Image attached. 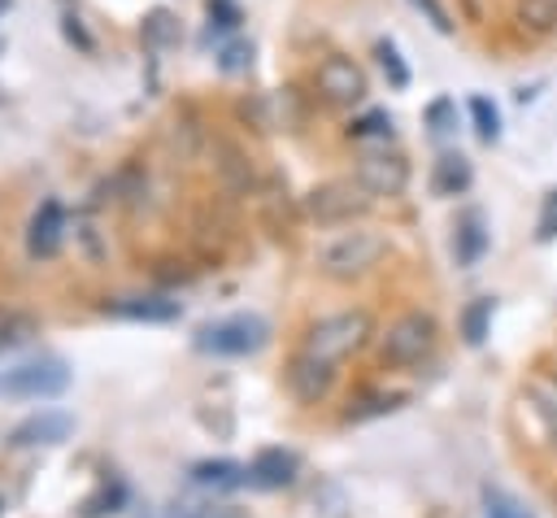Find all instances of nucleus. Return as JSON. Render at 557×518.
Here are the masks:
<instances>
[{
	"label": "nucleus",
	"mask_w": 557,
	"mask_h": 518,
	"mask_svg": "<svg viewBox=\"0 0 557 518\" xmlns=\"http://www.w3.org/2000/svg\"><path fill=\"white\" fill-rule=\"evenodd\" d=\"M383 257H387V239L379 231H370V226H352V231H339L335 239H326L318 248V270L326 279L348 283V279L370 274Z\"/></svg>",
	"instance_id": "nucleus-1"
},
{
	"label": "nucleus",
	"mask_w": 557,
	"mask_h": 518,
	"mask_svg": "<svg viewBox=\"0 0 557 518\" xmlns=\"http://www.w3.org/2000/svg\"><path fill=\"white\" fill-rule=\"evenodd\" d=\"M370 331H374V322H370L366 309H344V313H331V318L313 322L300 353H309V357L335 366V361H344L348 353H357V348L370 340Z\"/></svg>",
	"instance_id": "nucleus-2"
},
{
	"label": "nucleus",
	"mask_w": 557,
	"mask_h": 518,
	"mask_svg": "<svg viewBox=\"0 0 557 518\" xmlns=\"http://www.w3.org/2000/svg\"><path fill=\"white\" fill-rule=\"evenodd\" d=\"M74 370L61 357H30L0 370V396L4 400H52L70 387Z\"/></svg>",
	"instance_id": "nucleus-3"
},
{
	"label": "nucleus",
	"mask_w": 557,
	"mask_h": 518,
	"mask_svg": "<svg viewBox=\"0 0 557 518\" xmlns=\"http://www.w3.org/2000/svg\"><path fill=\"white\" fill-rule=\"evenodd\" d=\"M270 340V322L261 313H231L218 322H205L196 331V348L213 353V357H248L257 348H265Z\"/></svg>",
	"instance_id": "nucleus-4"
},
{
	"label": "nucleus",
	"mask_w": 557,
	"mask_h": 518,
	"mask_svg": "<svg viewBox=\"0 0 557 518\" xmlns=\"http://www.w3.org/2000/svg\"><path fill=\"white\" fill-rule=\"evenodd\" d=\"M435 344H440V322L422 309H409L383 331V361L387 366H418L422 357H431Z\"/></svg>",
	"instance_id": "nucleus-5"
},
{
	"label": "nucleus",
	"mask_w": 557,
	"mask_h": 518,
	"mask_svg": "<svg viewBox=\"0 0 557 518\" xmlns=\"http://www.w3.org/2000/svg\"><path fill=\"white\" fill-rule=\"evenodd\" d=\"M305 209H309V218H318V222H348V218H357V213L370 209V192H366L361 183L335 178V183L313 187V192L305 196Z\"/></svg>",
	"instance_id": "nucleus-6"
},
{
	"label": "nucleus",
	"mask_w": 557,
	"mask_h": 518,
	"mask_svg": "<svg viewBox=\"0 0 557 518\" xmlns=\"http://www.w3.org/2000/svg\"><path fill=\"white\" fill-rule=\"evenodd\" d=\"M318 91L331 100V104H361L370 83H366V70L352 61V57H326L318 65Z\"/></svg>",
	"instance_id": "nucleus-7"
},
{
	"label": "nucleus",
	"mask_w": 557,
	"mask_h": 518,
	"mask_svg": "<svg viewBox=\"0 0 557 518\" xmlns=\"http://www.w3.org/2000/svg\"><path fill=\"white\" fill-rule=\"evenodd\" d=\"M357 183L370 196H400L409 187V161L400 152H366L357 161Z\"/></svg>",
	"instance_id": "nucleus-8"
},
{
	"label": "nucleus",
	"mask_w": 557,
	"mask_h": 518,
	"mask_svg": "<svg viewBox=\"0 0 557 518\" xmlns=\"http://www.w3.org/2000/svg\"><path fill=\"white\" fill-rule=\"evenodd\" d=\"M61 244H65V209H61V200H44V205L30 213L26 252L39 261V257H52Z\"/></svg>",
	"instance_id": "nucleus-9"
},
{
	"label": "nucleus",
	"mask_w": 557,
	"mask_h": 518,
	"mask_svg": "<svg viewBox=\"0 0 557 518\" xmlns=\"http://www.w3.org/2000/svg\"><path fill=\"white\" fill-rule=\"evenodd\" d=\"M70 431H74V418H70V414H61V409H39V414H30L26 422H17V427H13L9 444H13V448L61 444V440H70Z\"/></svg>",
	"instance_id": "nucleus-10"
},
{
	"label": "nucleus",
	"mask_w": 557,
	"mask_h": 518,
	"mask_svg": "<svg viewBox=\"0 0 557 518\" xmlns=\"http://www.w3.org/2000/svg\"><path fill=\"white\" fill-rule=\"evenodd\" d=\"M296 470H300V457L292 448H261L248 461V483L261 488V492H278L296 479Z\"/></svg>",
	"instance_id": "nucleus-11"
},
{
	"label": "nucleus",
	"mask_w": 557,
	"mask_h": 518,
	"mask_svg": "<svg viewBox=\"0 0 557 518\" xmlns=\"http://www.w3.org/2000/svg\"><path fill=\"white\" fill-rule=\"evenodd\" d=\"M331 379H335V366L331 361H318L309 353H296V361L287 370V383H292V392L300 400H322L331 392Z\"/></svg>",
	"instance_id": "nucleus-12"
},
{
	"label": "nucleus",
	"mask_w": 557,
	"mask_h": 518,
	"mask_svg": "<svg viewBox=\"0 0 557 518\" xmlns=\"http://www.w3.org/2000/svg\"><path fill=\"white\" fill-rule=\"evenodd\" d=\"M239 483H248V466H239L231 457H213V461H196L191 466V488L196 492L218 496V492H235Z\"/></svg>",
	"instance_id": "nucleus-13"
},
{
	"label": "nucleus",
	"mask_w": 557,
	"mask_h": 518,
	"mask_svg": "<svg viewBox=\"0 0 557 518\" xmlns=\"http://www.w3.org/2000/svg\"><path fill=\"white\" fill-rule=\"evenodd\" d=\"M104 313L131 318V322H174V318L183 313V305L170 300V296H126V300L104 305Z\"/></svg>",
	"instance_id": "nucleus-14"
},
{
	"label": "nucleus",
	"mask_w": 557,
	"mask_h": 518,
	"mask_svg": "<svg viewBox=\"0 0 557 518\" xmlns=\"http://www.w3.org/2000/svg\"><path fill=\"white\" fill-rule=\"evenodd\" d=\"M453 248H457V261H461V266H474V261L483 257L487 231H483V213H479V209H466V213L457 218V239H453Z\"/></svg>",
	"instance_id": "nucleus-15"
},
{
	"label": "nucleus",
	"mask_w": 557,
	"mask_h": 518,
	"mask_svg": "<svg viewBox=\"0 0 557 518\" xmlns=\"http://www.w3.org/2000/svg\"><path fill=\"white\" fill-rule=\"evenodd\" d=\"M431 187H435V196H461L470 187V161L461 152H444L431 170Z\"/></svg>",
	"instance_id": "nucleus-16"
},
{
	"label": "nucleus",
	"mask_w": 557,
	"mask_h": 518,
	"mask_svg": "<svg viewBox=\"0 0 557 518\" xmlns=\"http://www.w3.org/2000/svg\"><path fill=\"white\" fill-rule=\"evenodd\" d=\"M513 13L531 35H553L557 30V0H518Z\"/></svg>",
	"instance_id": "nucleus-17"
},
{
	"label": "nucleus",
	"mask_w": 557,
	"mask_h": 518,
	"mask_svg": "<svg viewBox=\"0 0 557 518\" xmlns=\"http://www.w3.org/2000/svg\"><path fill=\"white\" fill-rule=\"evenodd\" d=\"M348 135H352L357 144H387V139H392V113H387V109H366L361 118H352Z\"/></svg>",
	"instance_id": "nucleus-18"
},
{
	"label": "nucleus",
	"mask_w": 557,
	"mask_h": 518,
	"mask_svg": "<svg viewBox=\"0 0 557 518\" xmlns=\"http://www.w3.org/2000/svg\"><path fill=\"white\" fill-rule=\"evenodd\" d=\"M122 505H126V483L122 479H109V483H100L83 501V518H104V514H117Z\"/></svg>",
	"instance_id": "nucleus-19"
},
{
	"label": "nucleus",
	"mask_w": 557,
	"mask_h": 518,
	"mask_svg": "<svg viewBox=\"0 0 557 518\" xmlns=\"http://www.w3.org/2000/svg\"><path fill=\"white\" fill-rule=\"evenodd\" d=\"M483 514H487V518H535V514H531L513 492L492 488V483L483 488Z\"/></svg>",
	"instance_id": "nucleus-20"
},
{
	"label": "nucleus",
	"mask_w": 557,
	"mask_h": 518,
	"mask_svg": "<svg viewBox=\"0 0 557 518\" xmlns=\"http://www.w3.org/2000/svg\"><path fill=\"white\" fill-rule=\"evenodd\" d=\"M487 322H492V296L470 300L466 313H461V335H466V344H483V340H487Z\"/></svg>",
	"instance_id": "nucleus-21"
},
{
	"label": "nucleus",
	"mask_w": 557,
	"mask_h": 518,
	"mask_svg": "<svg viewBox=\"0 0 557 518\" xmlns=\"http://www.w3.org/2000/svg\"><path fill=\"white\" fill-rule=\"evenodd\" d=\"M374 57H379V65H383V74H387V83H392L396 91L409 87V65L400 61V52H396L392 39H379V44H374Z\"/></svg>",
	"instance_id": "nucleus-22"
},
{
	"label": "nucleus",
	"mask_w": 557,
	"mask_h": 518,
	"mask_svg": "<svg viewBox=\"0 0 557 518\" xmlns=\"http://www.w3.org/2000/svg\"><path fill=\"white\" fill-rule=\"evenodd\" d=\"M165 518H239V509L213 505V496H209V501H174Z\"/></svg>",
	"instance_id": "nucleus-23"
},
{
	"label": "nucleus",
	"mask_w": 557,
	"mask_h": 518,
	"mask_svg": "<svg viewBox=\"0 0 557 518\" xmlns=\"http://www.w3.org/2000/svg\"><path fill=\"white\" fill-rule=\"evenodd\" d=\"M470 113H474V131H479V139L492 144V139L500 135V113H496V104H492L487 96H474V100H470Z\"/></svg>",
	"instance_id": "nucleus-24"
},
{
	"label": "nucleus",
	"mask_w": 557,
	"mask_h": 518,
	"mask_svg": "<svg viewBox=\"0 0 557 518\" xmlns=\"http://www.w3.org/2000/svg\"><path fill=\"white\" fill-rule=\"evenodd\" d=\"M527 396L553 418V427H557V374H535L531 383H527Z\"/></svg>",
	"instance_id": "nucleus-25"
},
{
	"label": "nucleus",
	"mask_w": 557,
	"mask_h": 518,
	"mask_svg": "<svg viewBox=\"0 0 557 518\" xmlns=\"http://www.w3.org/2000/svg\"><path fill=\"white\" fill-rule=\"evenodd\" d=\"M178 35V22H174V13H165V9H152L148 13V22H144V39L152 44V48H161V44H170Z\"/></svg>",
	"instance_id": "nucleus-26"
},
{
	"label": "nucleus",
	"mask_w": 557,
	"mask_h": 518,
	"mask_svg": "<svg viewBox=\"0 0 557 518\" xmlns=\"http://www.w3.org/2000/svg\"><path fill=\"white\" fill-rule=\"evenodd\" d=\"M418 13H422V22H431V30H440V35H453L457 26H453V13H448V4L444 0H409Z\"/></svg>",
	"instance_id": "nucleus-27"
},
{
	"label": "nucleus",
	"mask_w": 557,
	"mask_h": 518,
	"mask_svg": "<svg viewBox=\"0 0 557 518\" xmlns=\"http://www.w3.org/2000/svg\"><path fill=\"white\" fill-rule=\"evenodd\" d=\"M239 22H244V13L231 0H209V30L218 26L226 35V30H239Z\"/></svg>",
	"instance_id": "nucleus-28"
},
{
	"label": "nucleus",
	"mask_w": 557,
	"mask_h": 518,
	"mask_svg": "<svg viewBox=\"0 0 557 518\" xmlns=\"http://www.w3.org/2000/svg\"><path fill=\"white\" fill-rule=\"evenodd\" d=\"M426 122H431L435 135H448V131L457 126V122H453V100H444V96L431 100V104H426Z\"/></svg>",
	"instance_id": "nucleus-29"
},
{
	"label": "nucleus",
	"mask_w": 557,
	"mask_h": 518,
	"mask_svg": "<svg viewBox=\"0 0 557 518\" xmlns=\"http://www.w3.org/2000/svg\"><path fill=\"white\" fill-rule=\"evenodd\" d=\"M248 61H252V48H248V44H226V48H222V57H218V65H222L226 74L244 70Z\"/></svg>",
	"instance_id": "nucleus-30"
},
{
	"label": "nucleus",
	"mask_w": 557,
	"mask_h": 518,
	"mask_svg": "<svg viewBox=\"0 0 557 518\" xmlns=\"http://www.w3.org/2000/svg\"><path fill=\"white\" fill-rule=\"evenodd\" d=\"M548 235H557V192H548L544 218H540V239H548Z\"/></svg>",
	"instance_id": "nucleus-31"
},
{
	"label": "nucleus",
	"mask_w": 557,
	"mask_h": 518,
	"mask_svg": "<svg viewBox=\"0 0 557 518\" xmlns=\"http://www.w3.org/2000/svg\"><path fill=\"white\" fill-rule=\"evenodd\" d=\"M65 39H78V48H83V52H91V35L78 26V17H65Z\"/></svg>",
	"instance_id": "nucleus-32"
},
{
	"label": "nucleus",
	"mask_w": 557,
	"mask_h": 518,
	"mask_svg": "<svg viewBox=\"0 0 557 518\" xmlns=\"http://www.w3.org/2000/svg\"><path fill=\"white\" fill-rule=\"evenodd\" d=\"M0 514H4V496H0Z\"/></svg>",
	"instance_id": "nucleus-33"
}]
</instances>
